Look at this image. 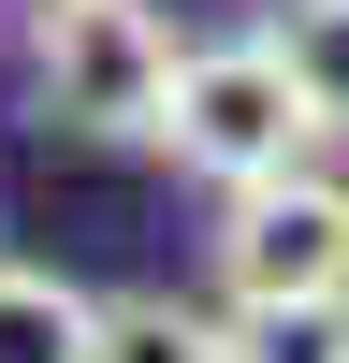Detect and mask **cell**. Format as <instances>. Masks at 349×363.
Instances as JSON below:
<instances>
[{"instance_id":"7","label":"cell","mask_w":349,"mask_h":363,"mask_svg":"<svg viewBox=\"0 0 349 363\" xmlns=\"http://www.w3.org/2000/svg\"><path fill=\"white\" fill-rule=\"evenodd\" d=\"M233 363H349V291H291V306H233Z\"/></svg>"},{"instance_id":"4","label":"cell","mask_w":349,"mask_h":363,"mask_svg":"<svg viewBox=\"0 0 349 363\" xmlns=\"http://www.w3.org/2000/svg\"><path fill=\"white\" fill-rule=\"evenodd\" d=\"M102 349V291L44 277V262H0V363H87Z\"/></svg>"},{"instance_id":"1","label":"cell","mask_w":349,"mask_h":363,"mask_svg":"<svg viewBox=\"0 0 349 363\" xmlns=\"http://www.w3.org/2000/svg\"><path fill=\"white\" fill-rule=\"evenodd\" d=\"M29 102L44 131H87V145H160V102H174V29L145 0H29Z\"/></svg>"},{"instance_id":"3","label":"cell","mask_w":349,"mask_h":363,"mask_svg":"<svg viewBox=\"0 0 349 363\" xmlns=\"http://www.w3.org/2000/svg\"><path fill=\"white\" fill-rule=\"evenodd\" d=\"M204 262H218V306L349 291V174L291 160V174H248V189H218V233H204Z\"/></svg>"},{"instance_id":"6","label":"cell","mask_w":349,"mask_h":363,"mask_svg":"<svg viewBox=\"0 0 349 363\" xmlns=\"http://www.w3.org/2000/svg\"><path fill=\"white\" fill-rule=\"evenodd\" d=\"M277 58L306 87V116L349 145V0H277Z\"/></svg>"},{"instance_id":"2","label":"cell","mask_w":349,"mask_h":363,"mask_svg":"<svg viewBox=\"0 0 349 363\" xmlns=\"http://www.w3.org/2000/svg\"><path fill=\"white\" fill-rule=\"evenodd\" d=\"M160 145H174V174H204V189H248V174H291V160H306L320 116H306V87H291L277 29H248V44H174Z\"/></svg>"},{"instance_id":"5","label":"cell","mask_w":349,"mask_h":363,"mask_svg":"<svg viewBox=\"0 0 349 363\" xmlns=\"http://www.w3.org/2000/svg\"><path fill=\"white\" fill-rule=\"evenodd\" d=\"M87 363H233V320L174 306V291H116L102 306V349Z\"/></svg>"}]
</instances>
